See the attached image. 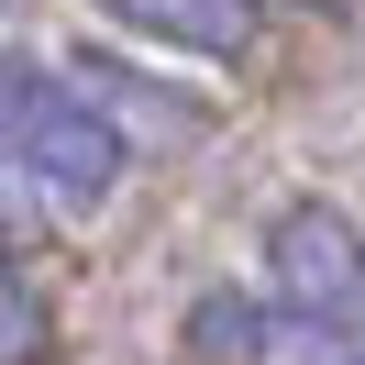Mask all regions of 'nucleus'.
Returning <instances> with one entry per match:
<instances>
[{"label":"nucleus","mask_w":365,"mask_h":365,"mask_svg":"<svg viewBox=\"0 0 365 365\" xmlns=\"http://www.w3.org/2000/svg\"><path fill=\"white\" fill-rule=\"evenodd\" d=\"M45 299H34V277L11 266V244H0V365H45Z\"/></svg>","instance_id":"nucleus-4"},{"label":"nucleus","mask_w":365,"mask_h":365,"mask_svg":"<svg viewBox=\"0 0 365 365\" xmlns=\"http://www.w3.org/2000/svg\"><path fill=\"white\" fill-rule=\"evenodd\" d=\"M122 23H144L155 45H188V56H244L255 45V0H111Z\"/></svg>","instance_id":"nucleus-3"},{"label":"nucleus","mask_w":365,"mask_h":365,"mask_svg":"<svg viewBox=\"0 0 365 365\" xmlns=\"http://www.w3.org/2000/svg\"><path fill=\"white\" fill-rule=\"evenodd\" d=\"M266 277L288 310L310 321H365V232L343 222L332 200H288L266 222Z\"/></svg>","instance_id":"nucleus-2"},{"label":"nucleus","mask_w":365,"mask_h":365,"mask_svg":"<svg viewBox=\"0 0 365 365\" xmlns=\"http://www.w3.org/2000/svg\"><path fill=\"white\" fill-rule=\"evenodd\" d=\"M310 11H365V0H310Z\"/></svg>","instance_id":"nucleus-5"},{"label":"nucleus","mask_w":365,"mask_h":365,"mask_svg":"<svg viewBox=\"0 0 365 365\" xmlns=\"http://www.w3.org/2000/svg\"><path fill=\"white\" fill-rule=\"evenodd\" d=\"M0 155L23 166V188L56 210V222H78V210H100L122 188L133 133H122L78 78H56V67H0Z\"/></svg>","instance_id":"nucleus-1"}]
</instances>
